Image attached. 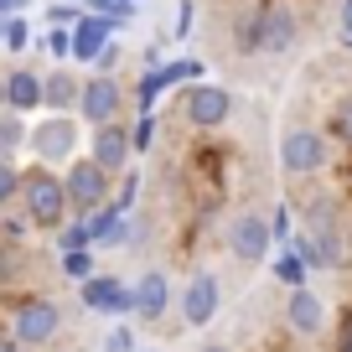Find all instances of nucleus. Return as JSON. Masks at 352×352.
Instances as JSON below:
<instances>
[{
  "label": "nucleus",
  "mask_w": 352,
  "mask_h": 352,
  "mask_svg": "<svg viewBox=\"0 0 352 352\" xmlns=\"http://www.w3.org/2000/svg\"><path fill=\"white\" fill-rule=\"evenodd\" d=\"M21 212H26L42 233L67 228V218H73L67 182H63V176H52L47 166H32V171H26V192H21Z\"/></svg>",
  "instance_id": "1"
},
{
  "label": "nucleus",
  "mask_w": 352,
  "mask_h": 352,
  "mask_svg": "<svg viewBox=\"0 0 352 352\" xmlns=\"http://www.w3.org/2000/svg\"><path fill=\"white\" fill-rule=\"evenodd\" d=\"M63 182H67V202H73V218H83V223H88L94 212L109 208V171H104L94 155H88V161H73Z\"/></svg>",
  "instance_id": "2"
},
{
  "label": "nucleus",
  "mask_w": 352,
  "mask_h": 352,
  "mask_svg": "<svg viewBox=\"0 0 352 352\" xmlns=\"http://www.w3.org/2000/svg\"><path fill=\"white\" fill-rule=\"evenodd\" d=\"M57 327H63V311L47 296H21L11 306V337L21 342V347H47V342L57 337Z\"/></svg>",
  "instance_id": "3"
},
{
  "label": "nucleus",
  "mask_w": 352,
  "mask_h": 352,
  "mask_svg": "<svg viewBox=\"0 0 352 352\" xmlns=\"http://www.w3.org/2000/svg\"><path fill=\"white\" fill-rule=\"evenodd\" d=\"M73 151H78V120H67V114H47V120L32 130L36 166H57V161H67Z\"/></svg>",
  "instance_id": "4"
},
{
  "label": "nucleus",
  "mask_w": 352,
  "mask_h": 352,
  "mask_svg": "<svg viewBox=\"0 0 352 352\" xmlns=\"http://www.w3.org/2000/svg\"><path fill=\"white\" fill-rule=\"evenodd\" d=\"M280 166H285L290 176H311L327 166V140H321L316 130H285L280 135Z\"/></svg>",
  "instance_id": "5"
},
{
  "label": "nucleus",
  "mask_w": 352,
  "mask_h": 352,
  "mask_svg": "<svg viewBox=\"0 0 352 352\" xmlns=\"http://www.w3.org/2000/svg\"><path fill=\"white\" fill-rule=\"evenodd\" d=\"M120 104H124V94H120V83H114L109 73H94V78H83V99H78V114H83V120L94 124V130L114 124Z\"/></svg>",
  "instance_id": "6"
},
{
  "label": "nucleus",
  "mask_w": 352,
  "mask_h": 352,
  "mask_svg": "<svg viewBox=\"0 0 352 352\" xmlns=\"http://www.w3.org/2000/svg\"><path fill=\"white\" fill-rule=\"evenodd\" d=\"M223 306V285L212 270H197V275L187 280V290H182V316H187V327H208L212 316H218Z\"/></svg>",
  "instance_id": "7"
},
{
  "label": "nucleus",
  "mask_w": 352,
  "mask_h": 352,
  "mask_svg": "<svg viewBox=\"0 0 352 352\" xmlns=\"http://www.w3.org/2000/svg\"><path fill=\"white\" fill-rule=\"evenodd\" d=\"M228 114H233L228 88H218V83H192V88H187V120H192V124L218 130V124H228Z\"/></svg>",
  "instance_id": "8"
},
{
  "label": "nucleus",
  "mask_w": 352,
  "mask_h": 352,
  "mask_svg": "<svg viewBox=\"0 0 352 352\" xmlns=\"http://www.w3.org/2000/svg\"><path fill=\"white\" fill-rule=\"evenodd\" d=\"M270 239H275V223H264L259 212H239L233 228H228V249L239 254V259H249V264H259L264 254H270Z\"/></svg>",
  "instance_id": "9"
},
{
  "label": "nucleus",
  "mask_w": 352,
  "mask_h": 352,
  "mask_svg": "<svg viewBox=\"0 0 352 352\" xmlns=\"http://www.w3.org/2000/svg\"><path fill=\"white\" fill-rule=\"evenodd\" d=\"M83 306L104 311V316H135V290L109 275H94V280H83Z\"/></svg>",
  "instance_id": "10"
},
{
  "label": "nucleus",
  "mask_w": 352,
  "mask_h": 352,
  "mask_svg": "<svg viewBox=\"0 0 352 352\" xmlns=\"http://www.w3.org/2000/svg\"><path fill=\"white\" fill-rule=\"evenodd\" d=\"M94 161L104 166V171H124L130 166V155H135V130H124V124H104V130H94Z\"/></svg>",
  "instance_id": "11"
},
{
  "label": "nucleus",
  "mask_w": 352,
  "mask_h": 352,
  "mask_svg": "<svg viewBox=\"0 0 352 352\" xmlns=\"http://www.w3.org/2000/svg\"><path fill=\"white\" fill-rule=\"evenodd\" d=\"M296 254L311 264V270H337V264H342V233L327 228V218H316V228L296 243Z\"/></svg>",
  "instance_id": "12"
},
{
  "label": "nucleus",
  "mask_w": 352,
  "mask_h": 352,
  "mask_svg": "<svg viewBox=\"0 0 352 352\" xmlns=\"http://www.w3.org/2000/svg\"><path fill=\"white\" fill-rule=\"evenodd\" d=\"M6 109L11 114H32V109H47V78L42 73H6Z\"/></svg>",
  "instance_id": "13"
},
{
  "label": "nucleus",
  "mask_w": 352,
  "mask_h": 352,
  "mask_svg": "<svg viewBox=\"0 0 352 352\" xmlns=\"http://www.w3.org/2000/svg\"><path fill=\"white\" fill-rule=\"evenodd\" d=\"M109 32H114L109 16H83V21L73 26V57H78V63H94V67H99V57L109 52Z\"/></svg>",
  "instance_id": "14"
},
{
  "label": "nucleus",
  "mask_w": 352,
  "mask_h": 352,
  "mask_svg": "<svg viewBox=\"0 0 352 352\" xmlns=\"http://www.w3.org/2000/svg\"><path fill=\"white\" fill-rule=\"evenodd\" d=\"M285 321H290V331H296V337H321V327H327V306H321L316 290H290Z\"/></svg>",
  "instance_id": "15"
},
{
  "label": "nucleus",
  "mask_w": 352,
  "mask_h": 352,
  "mask_svg": "<svg viewBox=\"0 0 352 352\" xmlns=\"http://www.w3.org/2000/svg\"><path fill=\"white\" fill-rule=\"evenodd\" d=\"M166 300H171V280H166L161 270L140 275V285H135V316H140V321L166 316Z\"/></svg>",
  "instance_id": "16"
},
{
  "label": "nucleus",
  "mask_w": 352,
  "mask_h": 352,
  "mask_svg": "<svg viewBox=\"0 0 352 352\" xmlns=\"http://www.w3.org/2000/svg\"><path fill=\"white\" fill-rule=\"evenodd\" d=\"M300 21L290 6H264V52H285L290 42H296Z\"/></svg>",
  "instance_id": "17"
},
{
  "label": "nucleus",
  "mask_w": 352,
  "mask_h": 352,
  "mask_svg": "<svg viewBox=\"0 0 352 352\" xmlns=\"http://www.w3.org/2000/svg\"><path fill=\"white\" fill-rule=\"evenodd\" d=\"M78 99H83V83H78L73 73H47V109L52 114L78 109Z\"/></svg>",
  "instance_id": "18"
},
{
  "label": "nucleus",
  "mask_w": 352,
  "mask_h": 352,
  "mask_svg": "<svg viewBox=\"0 0 352 352\" xmlns=\"http://www.w3.org/2000/svg\"><path fill=\"white\" fill-rule=\"evenodd\" d=\"M21 145H32V130L21 124V114L6 109V120H0V161H16Z\"/></svg>",
  "instance_id": "19"
},
{
  "label": "nucleus",
  "mask_w": 352,
  "mask_h": 352,
  "mask_svg": "<svg viewBox=\"0 0 352 352\" xmlns=\"http://www.w3.org/2000/svg\"><path fill=\"white\" fill-rule=\"evenodd\" d=\"M0 47H6V52H26V47H32V26H26L21 16H6V26H0Z\"/></svg>",
  "instance_id": "20"
},
{
  "label": "nucleus",
  "mask_w": 352,
  "mask_h": 352,
  "mask_svg": "<svg viewBox=\"0 0 352 352\" xmlns=\"http://www.w3.org/2000/svg\"><path fill=\"white\" fill-rule=\"evenodd\" d=\"M306 270H311V264L300 259V254H280V259H275V275L285 280L290 290H306Z\"/></svg>",
  "instance_id": "21"
},
{
  "label": "nucleus",
  "mask_w": 352,
  "mask_h": 352,
  "mask_svg": "<svg viewBox=\"0 0 352 352\" xmlns=\"http://www.w3.org/2000/svg\"><path fill=\"white\" fill-rule=\"evenodd\" d=\"M88 243H94V228H88L83 218H73L63 228V254H73V249H88Z\"/></svg>",
  "instance_id": "22"
},
{
  "label": "nucleus",
  "mask_w": 352,
  "mask_h": 352,
  "mask_svg": "<svg viewBox=\"0 0 352 352\" xmlns=\"http://www.w3.org/2000/svg\"><path fill=\"white\" fill-rule=\"evenodd\" d=\"M63 270L73 280H94V254L88 249H73V254H63Z\"/></svg>",
  "instance_id": "23"
},
{
  "label": "nucleus",
  "mask_w": 352,
  "mask_h": 352,
  "mask_svg": "<svg viewBox=\"0 0 352 352\" xmlns=\"http://www.w3.org/2000/svg\"><path fill=\"white\" fill-rule=\"evenodd\" d=\"M42 47L52 57H73V26H52V32L42 36Z\"/></svg>",
  "instance_id": "24"
},
{
  "label": "nucleus",
  "mask_w": 352,
  "mask_h": 352,
  "mask_svg": "<svg viewBox=\"0 0 352 352\" xmlns=\"http://www.w3.org/2000/svg\"><path fill=\"white\" fill-rule=\"evenodd\" d=\"M331 135H337L342 145H352V94L337 104V114H331Z\"/></svg>",
  "instance_id": "25"
},
{
  "label": "nucleus",
  "mask_w": 352,
  "mask_h": 352,
  "mask_svg": "<svg viewBox=\"0 0 352 352\" xmlns=\"http://www.w3.org/2000/svg\"><path fill=\"white\" fill-rule=\"evenodd\" d=\"M166 88V73H145L140 78V104H155V94Z\"/></svg>",
  "instance_id": "26"
},
{
  "label": "nucleus",
  "mask_w": 352,
  "mask_h": 352,
  "mask_svg": "<svg viewBox=\"0 0 352 352\" xmlns=\"http://www.w3.org/2000/svg\"><path fill=\"white\" fill-rule=\"evenodd\" d=\"M151 140H155V120H151V114H140V124H135V151H145Z\"/></svg>",
  "instance_id": "27"
},
{
  "label": "nucleus",
  "mask_w": 352,
  "mask_h": 352,
  "mask_svg": "<svg viewBox=\"0 0 352 352\" xmlns=\"http://www.w3.org/2000/svg\"><path fill=\"white\" fill-rule=\"evenodd\" d=\"M109 352H135V331H130V327L109 331Z\"/></svg>",
  "instance_id": "28"
},
{
  "label": "nucleus",
  "mask_w": 352,
  "mask_h": 352,
  "mask_svg": "<svg viewBox=\"0 0 352 352\" xmlns=\"http://www.w3.org/2000/svg\"><path fill=\"white\" fill-rule=\"evenodd\" d=\"M337 21H342V42L352 47V0H342V16H337Z\"/></svg>",
  "instance_id": "29"
},
{
  "label": "nucleus",
  "mask_w": 352,
  "mask_h": 352,
  "mask_svg": "<svg viewBox=\"0 0 352 352\" xmlns=\"http://www.w3.org/2000/svg\"><path fill=\"white\" fill-rule=\"evenodd\" d=\"M114 63H120V47H114V42H109V52H104V57H99V73H109V67H114Z\"/></svg>",
  "instance_id": "30"
},
{
  "label": "nucleus",
  "mask_w": 352,
  "mask_h": 352,
  "mask_svg": "<svg viewBox=\"0 0 352 352\" xmlns=\"http://www.w3.org/2000/svg\"><path fill=\"white\" fill-rule=\"evenodd\" d=\"M26 6H32V0H0V11H6V16H21Z\"/></svg>",
  "instance_id": "31"
},
{
  "label": "nucleus",
  "mask_w": 352,
  "mask_h": 352,
  "mask_svg": "<svg viewBox=\"0 0 352 352\" xmlns=\"http://www.w3.org/2000/svg\"><path fill=\"white\" fill-rule=\"evenodd\" d=\"M0 352H26V347H21V342L11 337V331H6V337H0Z\"/></svg>",
  "instance_id": "32"
},
{
  "label": "nucleus",
  "mask_w": 352,
  "mask_h": 352,
  "mask_svg": "<svg viewBox=\"0 0 352 352\" xmlns=\"http://www.w3.org/2000/svg\"><path fill=\"white\" fill-rule=\"evenodd\" d=\"M197 352H228V347H223V342H208V347H197Z\"/></svg>",
  "instance_id": "33"
}]
</instances>
